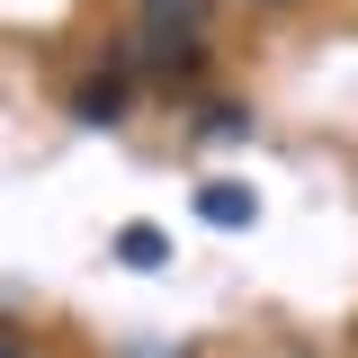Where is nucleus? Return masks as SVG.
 Wrapping results in <instances>:
<instances>
[{
	"mask_svg": "<svg viewBox=\"0 0 358 358\" xmlns=\"http://www.w3.org/2000/svg\"><path fill=\"white\" fill-rule=\"evenodd\" d=\"M197 215L215 224V233H242V224L260 215V197H251L242 179H206V188H197Z\"/></svg>",
	"mask_w": 358,
	"mask_h": 358,
	"instance_id": "nucleus-1",
	"label": "nucleus"
},
{
	"mask_svg": "<svg viewBox=\"0 0 358 358\" xmlns=\"http://www.w3.org/2000/svg\"><path fill=\"white\" fill-rule=\"evenodd\" d=\"M134 63H143V72H197V36H179V27H143Z\"/></svg>",
	"mask_w": 358,
	"mask_h": 358,
	"instance_id": "nucleus-2",
	"label": "nucleus"
},
{
	"mask_svg": "<svg viewBox=\"0 0 358 358\" xmlns=\"http://www.w3.org/2000/svg\"><path fill=\"white\" fill-rule=\"evenodd\" d=\"M72 117H81V126H117V117H126V81H81L72 90Z\"/></svg>",
	"mask_w": 358,
	"mask_h": 358,
	"instance_id": "nucleus-3",
	"label": "nucleus"
},
{
	"mask_svg": "<svg viewBox=\"0 0 358 358\" xmlns=\"http://www.w3.org/2000/svg\"><path fill=\"white\" fill-rule=\"evenodd\" d=\"M117 260L126 268H162L171 260V233H162V224H126V233H117Z\"/></svg>",
	"mask_w": 358,
	"mask_h": 358,
	"instance_id": "nucleus-4",
	"label": "nucleus"
},
{
	"mask_svg": "<svg viewBox=\"0 0 358 358\" xmlns=\"http://www.w3.org/2000/svg\"><path fill=\"white\" fill-rule=\"evenodd\" d=\"M143 9V27H179V36H197V18H206V0H134Z\"/></svg>",
	"mask_w": 358,
	"mask_h": 358,
	"instance_id": "nucleus-5",
	"label": "nucleus"
},
{
	"mask_svg": "<svg viewBox=\"0 0 358 358\" xmlns=\"http://www.w3.org/2000/svg\"><path fill=\"white\" fill-rule=\"evenodd\" d=\"M0 358H36V350H27V341H18V331L0 322Z\"/></svg>",
	"mask_w": 358,
	"mask_h": 358,
	"instance_id": "nucleus-6",
	"label": "nucleus"
},
{
	"mask_svg": "<svg viewBox=\"0 0 358 358\" xmlns=\"http://www.w3.org/2000/svg\"><path fill=\"white\" fill-rule=\"evenodd\" d=\"M260 9H287V0H260Z\"/></svg>",
	"mask_w": 358,
	"mask_h": 358,
	"instance_id": "nucleus-7",
	"label": "nucleus"
}]
</instances>
